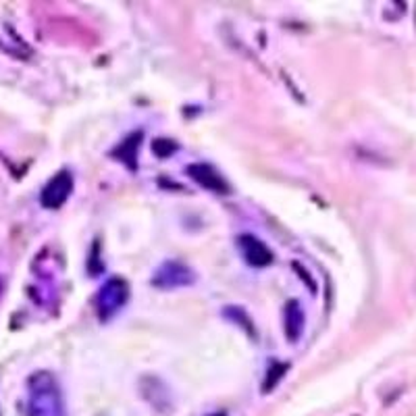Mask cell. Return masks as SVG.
<instances>
[{"label":"cell","mask_w":416,"mask_h":416,"mask_svg":"<svg viewBox=\"0 0 416 416\" xmlns=\"http://www.w3.org/2000/svg\"><path fill=\"white\" fill-rule=\"evenodd\" d=\"M71 192H73V177H71L69 171L63 169L46 183V188L42 190L40 200H42V204L46 208H58V206H63L67 202V198H69Z\"/></svg>","instance_id":"cell-4"},{"label":"cell","mask_w":416,"mask_h":416,"mask_svg":"<svg viewBox=\"0 0 416 416\" xmlns=\"http://www.w3.org/2000/svg\"><path fill=\"white\" fill-rule=\"evenodd\" d=\"M139 139H142V134L138 132L121 144V148H119L121 152H114V156L121 159L129 169H136V148L139 146Z\"/></svg>","instance_id":"cell-8"},{"label":"cell","mask_w":416,"mask_h":416,"mask_svg":"<svg viewBox=\"0 0 416 416\" xmlns=\"http://www.w3.org/2000/svg\"><path fill=\"white\" fill-rule=\"evenodd\" d=\"M29 416H65L63 395L50 373H38L29 379Z\"/></svg>","instance_id":"cell-1"},{"label":"cell","mask_w":416,"mask_h":416,"mask_svg":"<svg viewBox=\"0 0 416 416\" xmlns=\"http://www.w3.org/2000/svg\"><path fill=\"white\" fill-rule=\"evenodd\" d=\"M240 248H242L244 258L248 260V265H252V267L262 269V267H269V265L273 262L271 250L267 248L265 242H260V240L254 238V235H242V238H240Z\"/></svg>","instance_id":"cell-6"},{"label":"cell","mask_w":416,"mask_h":416,"mask_svg":"<svg viewBox=\"0 0 416 416\" xmlns=\"http://www.w3.org/2000/svg\"><path fill=\"white\" fill-rule=\"evenodd\" d=\"M127 300H129V285H127V281L119 277L109 279L100 287V292L96 296V308H98L100 319L107 321V319L114 316L125 306Z\"/></svg>","instance_id":"cell-2"},{"label":"cell","mask_w":416,"mask_h":416,"mask_svg":"<svg viewBox=\"0 0 416 416\" xmlns=\"http://www.w3.org/2000/svg\"><path fill=\"white\" fill-rule=\"evenodd\" d=\"M285 373H287V364H281V362L273 364V366H271V370H269V375H267V379H265L262 391H265V393H269L271 389H275V385L281 381V377H283Z\"/></svg>","instance_id":"cell-9"},{"label":"cell","mask_w":416,"mask_h":416,"mask_svg":"<svg viewBox=\"0 0 416 416\" xmlns=\"http://www.w3.org/2000/svg\"><path fill=\"white\" fill-rule=\"evenodd\" d=\"M192 281H194V273L186 265L171 260V262H165L159 267V271L152 277V285H156L161 289H175V287L190 285Z\"/></svg>","instance_id":"cell-3"},{"label":"cell","mask_w":416,"mask_h":416,"mask_svg":"<svg viewBox=\"0 0 416 416\" xmlns=\"http://www.w3.org/2000/svg\"><path fill=\"white\" fill-rule=\"evenodd\" d=\"M186 173L194 179L198 186H202V188H206V190H213V192H217V194H229L227 181L217 173L215 166L204 165V163H200V165H190Z\"/></svg>","instance_id":"cell-5"},{"label":"cell","mask_w":416,"mask_h":416,"mask_svg":"<svg viewBox=\"0 0 416 416\" xmlns=\"http://www.w3.org/2000/svg\"><path fill=\"white\" fill-rule=\"evenodd\" d=\"M210 416H225V415H223V412H221V415H210Z\"/></svg>","instance_id":"cell-11"},{"label":"cell","mask_w":416,"mask_h":416,"mask_svg":"<svg viewBox=\"0 0 416 416\" xmlns=\"http://www.w3.org/2000/svg\"><path fill=\"white\" fill-rule=\"evenodd\" d=\"M302 327H304V312L296 300H292L285 306V335H287V339L298 341Z\"/></svg>","instance_id":"cell-7"},{"label":"cell","mask_w":416,"mask_h":416,"mask_svg":"<svg viewBox=\"0 0 416 416\" xmlns=\"http://www.w3.org/2000/svg\"><path fill=\"white\" fill-rule=\"evenodd\" d=\"M152 148H154V152L159 154V156H171L173 152H175V142H171V139H156L154 144H152Z\"/></svg>","instance_id":"cell-10"}]
</instances>
